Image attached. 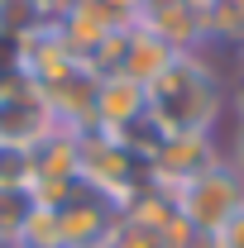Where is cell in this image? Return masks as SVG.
<instances>
[{
  "mask_svg": "<svg viewBox=\"0 0 244 248\" xmlns=\"http://www.w3.org/2000/svg\"><path fill=\"white\" fill-rule=\"evenodd\" d=\"M149 124L158 134H211L220 115V86L196 53H177V62L149 86Z\"/></svg>",
  "mask_w": 244,
  "mask_h": 248,
  "instance_id": "cell-1",
  "label": "cell"
},
{
  "mask_svg": "<svg viewBox=\"0 0 244 248\" xmlns=\"http://www.w3.org/2000/svg\"><path fill=\"white\" fill-rule=\"evenodd\" d=\"M173 201H177V215H182L196 234H220V229L244 210V177L220 157L201 177H192Z\"/></svg>",
  "mask_w": 244,
  "mask_h": 248,
  "instance_id": "cell-2",
  "label": "cell"
},
{
  "mask_svg": "<svg viewBox=\"0 0 244 248\" xmlns=\"http://www.w3.org/2000/svg\"><path fill=\"white\" fill-rule=\"evenodd\" d=\"M53 215H58L62 248H105L115 219H120V205L91 186H72V196L62 205H53Z\"/></svg>",
  "mask_w": 244,
  "mask_h": 248,
  "instance_id": "cell-3",
  "label": "cell"
},
{
  "mask_svg": "<svg viewBox=\"0 0 244 248\" xmlns=\"http://www.w3.org/2000/svg\"><path fill=\"white\" fill-rule=\"evenodd\" d=\"M211 162H220V153H215L211 134H163L158 139V148H153V157L144 162L149 167V182L163 186V191H182L192 177H201Z\"/></svg>",
  "mask_w": 244,
  "mask_h": 248,
  "instance_id": "cell-4",
  "label": "cell"
},
{
  "mask_svg": "<svg viewBox=\"0 0 244 248\" xmlns=\"http://www.w3.org/2000/svg\"><path fill=\"white\" fill-rule=\"evenodd\" d=\"M144 110H149V86L129 81V77H120V72L96 77V100H91V124L96 129L115 134V129H124V124L144 120Z\"/></svg>",
  "mask_w": 244,
  "mask_h": 248,
  "instance_id": "cell-5",
  "label": "cell"
},
{
  "mask_svg": "<svg viewBox=\"0 0 244 248\" xmlns=\"http://www.w3.org/2000/svg\"><path fill=\"white\" fill-rule=\"evenodd\" d=\"M53 24H58L62 43L72 48V58H77V62L91 58L96 48L105 43V33H110V29H120V19H115L101 0H82V5H72L62 19H53Z\"/></svg>",
  "mask_w": 244,
  "mask_h": 248,
  "instance_id": "cell-6",
  "label": "cell"
},
{
  "mask_svg": "<svg viewBox=\"0 0 244 248\" xmlns=\"http://www.w3.org/2000/svg\"><path fill=\"white\" fill-rule=\"evenodd\" d=\"M173 62H177V48H168V43H163L158 33H149L144 24H129V43H124L120 77L139 81V86H153Z\"/></svg>",
  "mask_w": 244,
  "mask_h": 248,
  "instance_id": "cell-7",
  "label": "cell"
},
{
  "mask_svg": "<svg viewBox=\"0 0 244 248\" xmlns=\"http://www.w3.org/2000/svg\"><path fill=\"white\" fill-rule=\"evenodd\" d=\"M34 210H38L34 186H5L0 182V239L5 244H19V234L34 219Z\"/></svg>",
  "mask_w": 244,
  "mask_h": 248,
  "instance_id": "cell-8",
  "label": "cell"
},
{
  "mask_svg": "<svg viewBox=\"0 0 244 248\" xmlns=\"http://www.w3.org/2000/svg\"><path fill=\"white\" fill-rule=\"evenodd\" d=\"M201 24H206V38L244 43V0H206L201 5Z\"/></svg>",
  "mask_w": 244,
  "mask_h": 248,
  "instance_id": "cell-9",
  "label": "cell"
},
{
  "mask_svg": "<svg viewBox=\"0 0 244 248\" xmlns=\"http://www.w3.org/2000/svg\"><path fill=\"white\" fill-rule=\"evenodd\" d=\"M105 248H163V234H153V229H144V224L120 215L115 229H110V239H105Z\"/></svg>",
  "mask_w": 244,
  "mask_h": 248,
  "instance_id": "cell-10",
  "label": "cell"
},
{
  "mask_svg": "<svg viewBox=\"0 0 244 248\" xmlns=\"http://www.w3.org/2000/svg\"><path fill=\"white\" fill-rule=\"evenodd\" d=\"M215 244H220V248H244V210L230 219V224H225L220 234H215Z\"/></svg>",
  "mask_w": 244,
  "mask_h": 248,
  "instance_id": "cell-11",
  "label": "cell"
},
{
  "mask_svg": "<svg viewBox=\"0 0 244 248\" xmlns=\"http://www.w3.org/2000/svg\"><path fill=\"white\" fill-rule=\"evenodd\" d=\"M230 167H235V172L244 177V124L235 129V143H230Z\"/></svg>",
  "mask_w": 244,
  "mask_h": 248,
  "instance_id": "cell-12",
  "label": "cell"
},
{
  "mask_svg": "<svg viewBox=\"0 0 244 248\" xmlns=\"http://www.w3.org/2000/svg\"><path fill=\"white\" fill-rule=\"evenodd\" d=\"M38 5H43V15H48V24H53V19H62V15H67L72 5H82V0H38Z\"/></svg>",
  "mask_w": 244,
  "mask_h": 248,
  "instance_id": "cell-13",
  "label": "cell"
},
{
  "mask_svg": "<svg viewBox=\"0 0 244 248\" xmlns=\"http://www.w3.org/2000/svg\"><path fill=\"white\" fill-rule=\"evenodd\" d=\"M235 110H240V124H244V77H240V91H235Z\"/></svg>",
  "mask_w": 244,
  "mask_h": 248,
  "instance_id": "cell-14",
  "label": "cell"
},
{
  "mask_svg": "<svg viewBox=\"0 0 244 248\" xmlns=\"http://www.w3.org/2000/svg\"><path fill=\"white\" fill-rule=\"evenodd\" d=\"M0 248H15V244H5V239H0Z\"/></svg>",
  "mask_w": 244,
  "mask_h": 248,
  "instance_id": "cell-15",
  "label": "cell"
},
{
  "mask_svg": "<svg viewBox=\"0 0 244 248\" xmlns=\"http://www.w3.org/2000/svg\"><path fill=\"white\" fill-rule=\"evenodd\" d=\"M192 5H206V0H192Z\"/></svg>",
  "mask_w": 244,
  "mask_h": 248,
  "instance_id": "cell-16",
  "label": "cell"
}]
</instances>
